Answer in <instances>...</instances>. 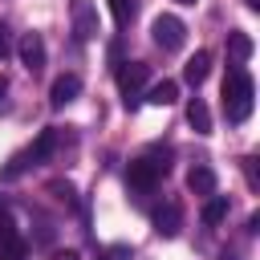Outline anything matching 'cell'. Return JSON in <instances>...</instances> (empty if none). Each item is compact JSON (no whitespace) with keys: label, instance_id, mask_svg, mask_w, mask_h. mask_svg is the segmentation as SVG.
I'll return each instance as SVG.
<instances>
[{"label":"cell","instance_id":"cell-1","mask_svg":"<svg viewBox=\"0 0 260 260\" xmlns=\"http://www.w3.org/2000/svg\"><path fill=\"white\" fill-rule=\"evenodd\" d=\"M252 93H256L252 73L244 65H232L228 77H223V114H228V122H244L252 114Z\"/></svg>","mask_w":260,"mask_h":260},{"label":"cell","instance_id":"cell-2","mask_svg":"<svg viewBox=\"0 0 260 260\" xmlns=\"http://www.w3.org/2000/svg\"><path fill=\"white\" fill-rule=\"evenodd\" d=\"M146 77H150V65H142V61H122V65H118V89H122V102H126L130 110L142 102Z\"/></svg>","mask_w":260,"mask_h":260},{"label":"cell","instance_id":"cell-3","mask_svg":"<svg viewBox=\"0 0 260 260\" xmlns=\"http://www.w3.org/2000/svg\"><path fill=\"white\" fill-rule=\"evenodd\" d=\"M150 32H154V45H158L162 53H175V49H183V41H187V24H183L179 16H171V12L154 16Z\"/></svg>","mask_w":260,"mask_h":260},{"label":"cell","instance_id":"cell-4","mask_svg":"<svg viewBox=\"0 0 260 260\" xmlns=\"http://www.w3.org/2000/svg\"><path fill=\"white\" fill-rule=\"evenodd\" d=\"M69 16H73V32H77V41H93V37L102 32L93 0H73V4H69Z\"/></svg>","mask_w":260,"mask_h":260},{"label":"cell","instance_id":"cell-5","mask_svg":"<svg viewBox=\"0 0 260 260\" xmlns=\"http://www.w3.org/2000/svg\"><path fill=\"white\" fill-rule=\"evenodd\" d=\"M154 232L162 236V240H171V236H179V228H183V207L175 203V199H167V203H158L154 207Z\"/></svg>","mask_w":260,"mask_h":260},{"label":"cell","instance_id":"cell-6","mask_svg":"<svg viewBox=\"0 0 260 260\" xmlns=\"http://www.w3.org/2000/svg\"><path fill=\"white\" fill-rule=\"evenodd\" d=\"M16 53H20V65H24L28 73H37V69L45 65V41H41V32H24L20 45H16Z\"/></svg>","mask_w":260,"mask_h":260},{"label":"cell","instance_id":"cell-7","mask_svg":"<svg viewBox=\"0 0 260 260\" xmlns=\"http://www.w3.org/2000/svg\"><path fill=\"white\" fill-rule=\"evenodd\" d=\"M77 93H81V77H77V73H61V77L49 85V106L61 110V106H69Z\"/></svg>","mask_w":260,"mask_h":260},{"label":"cell","instance_id":"cell-8","mask_svg":"<svg viewBox=\"0 0 260 260\" xmlns=\"http://www.w3.org/2000/svg\"><path fill=\"white\" fill-rule=\"evenodd\" d=\"M126 183H130V191H154V183H158V171H154L146 158H134V162L126 167Z\"/></svg>","mask_w":260,"mask_h":260},{"label":"cell","instance_id":"cell-9","mask_svg":"<svg viewBox=\"0 0 260 260\" xmlns=\"http://www.w3.org/2000/svg\"><path fill=\"white\" fill-rule=\"evenodd\" d=\"M207 73H211V53H207V49H199L195 57H187L183 77H187L191 85H203V81H207Z\"/></svg>","mask_w":260,"mask_h":260},{"label":"cell","instance_id":"cell-10","mask_svg":"<svg viewBox=\"0 0 260 260\" xmlns=\"http://www.w3.org/2000/svg\"><path fill=\"white\" fill-rule=\"evenodd\" d=\"M187 187H191L195 195H203V199H207V195L215 191V171H211V167H203V162H199V167H191V171H187Z\"/></svg>","mask_w":260,"mask_h":260},{"label":"cell","instance_id":"cell-11","mask_svg":"<svg viewBox=\"0 0 260 260\" xmlns=\"http://www.w3.org/2000/svg\"><path fill=\"white\" fill-rule=\"evenodd\" d=\"M146 102H150V106H175V102H179V81H171V77L154 81L150 93H146Z\"/></svg>","mask_w":260,"mask_h":260},{"label":"cell","instance_id":"cell-12","mask_svg":"<svg viewBox=\"0 0 260 260\" xmlns=\"http://www.w3.org/2000/svg\"><path fill=\"white\" fill-rule=\"evenodd\" d=\"M187 122H191L195 134H211V110H207L203 98H191V106H187Z\"/></svg>","mask_w":260,"mask_h":260},{"label":"cell","instance_id":"cell-13","mask_svg":"<svg viewBox=\"0 0 260 260\" xmlns=\"http://www.w3.org/2000/svg\"><path fill=\"white\" fill-rule=\"evenodd\" d=\"M252 37L248 32H228V57H232V65H244L248 57H252Z\"/></svg>","mask_w":260,"mask_h":260},{"label":"cell","instance_id":"cell-14","mask_svg":"<svg viewBox=\"0 0 260 260\" xmlns=\"http://www.w3.org/2000/svg\"><path fill=\"white\" fill-rule=\"evenodd\" d=\"M228 207H232L228 195H215V191H211L207 203H203V223H223V219H228Z\"/></svg>","mask_w":260,"mask_h":260},{"label":"cell","instance_id":"cell-15","mask_svg":"<svg viewBox=\"0 0 260 260\" xmlns=\"http://www.w3.org/2000/svg\"><path fill=\"white\" fill-rule=\"evenodd\" d=\"M110 12H114L118 24H130L134 12H138V0H110Z\"/></svg>","mask_w":260,"mask_h":260},{"label":"cell","instance_id":"cell-16","mask_svg":"<svg viewBox=\"0 0 260 260\" xmlns=\"http://www.w3.org/2000/svg\"><path fill=\"white\" fill-rule=\"evenodd\" d=\"M0 260H28L24 240H20V236H16V240H4V244H0Z\"/></svg>","mask_w":260,"mask_h":260},{"label":"cell","instance_id":"cell-17","mask_svg":"<svg viewBox=\"0 0 260 260\" xmlns=\"http://www.w3.org/2000/svg\"><path fill=\"white\" fill-rule=\"evenodd\" d=\"M4 240H16V219H12V211L4 207V199H0V244Z\"/></svg>","mask_w":260,"mask_h":260},{"label":"cell","instance_id":"cell-18","mask_svg":"<svg viewBox=\"0 0 260 260\" xmlns=\"http://www.w3.org/2000/svg\"><path fill=\"white\" fill-rule=\"evenodd\" d=\"M98 260H130V252L126 248H106V252H98Z\"/></svg>","mask_w":260,"mask_h":260},{"label":"cell","instance_id":"cell-19","mask_svg":"<svg viewBox=\"0 0 260 260\" xmlns=\"http://www.w3.org/2000/svg\"><path fill=\"white\" fill-rule=\"evenodd\" d=\"M8 53H12V37H8V28L0 24V61H4Z\"/></svg>","mask_w":260,"mask_h":260},{"label":"cell","instance_id":"cell-20","mask_svg":"<svg viewBox=\"0 0 260 260\" xmlns=\"http://www.w3.org/2000/svg\"><path fill=\"white\" fill-rule=\"evenodd\" d=\"M49 260H81V256H77V252H73V248H57V252H53V256H49Z\"/></svg>","mask_w":260,"mask_h":260},{"label":"cell","instance_id":"cell-21","mask_svg":"<svg viewBox=\"0 0 260 260\" xmlns=\"http://www.w3.org/2000/svg\"><path fill=\"white\" fill-rule=\"evenodd\" d=\"M4 93H8V77H0V102H4Z\"/></svg>","mask_w":260,"mask_h":260},{"label":"cell","instance_id":"cell-22","mask_svg":"<svg viewBox=\"0 0 260 260\" xmlns=\"http://www.w3.org/2000/svg\"><path fill=\"white\" fill-rule=\"evenodd\" d=\"M244 4H248V8H252V12H256V8H260V0H244Z\"/></svg>","mask_w":260,"mask_h":260},{"label":"cell","instance_id":"cell-23","mask_svg":"<svg viewBox=\"0 0 260 260\" xmlns=\"http://www.w3.org/2000/svg\"><path fill=\"white\" fill-rule=\"evenodd\" d=\"M175 4H195V0H175Z\"/></svg>","mask_w":260,"mask_h":260}]
</instances>
